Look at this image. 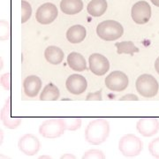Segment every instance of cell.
<instances>
[{
	"label": "cell",
	"instance_id": "16",
	"mask_svg": "<svg viewBox=\"0 0 159 159\" xmlns=\"http://www.w3.org/2000/svg\"><path fill=\"white\" fill-rule=\"evenodd\" d=\"M67 64L70 68L76 72H82L87 69L85 57L78 52H71L67 57Z\"/></svg>",
	"mask_w": 159,
	"mask_h": 159
},
{
	"label": "cell",
	"instance_id": "26",
	"mask_svg": "<svg viewBox=\"0 0 159 159\" xmlns=\"http://www.w3.org/2000/svg\"><path fill=\"white\" fill-rule=\"evenodd\" d=\"M1 25H2V27H1L0 39L2 41H5V40L8 39L10 36V27H9V24L6 21H2Z\"/></svg>",
	"mask_w": 159,
	"mask_h": 159
},
{
	"label": "cell",
	"instance_id": "5",
	"mask_svg": "<svg viewBox=\"0 0 159 159\" xmlns=\"http://www.w3.org/2000/svg\"><path fill=\"white\" fill-rule=\"evenodd\" d=\"M66 130L63 119H51L43 122L39 127V134L44 138L55 139L60 137Z\"/></svg>",
	"mask_w": 159,
	"mask_h": 159
},
{
	"label": "cell",
	"instance_id": "18",
	"mask_svg": "<svg viewBox=\"0 0 159 159\" xmlns=\"http://www.w3.org/2000/svg\"><path fill=\"white\" fill-rule=\"evenodd\" d=\"M64 52L57 46H49L44 51V57L46 60L52 65H58L64 59Z\"/></svg>",
	"mask_w": 159,
	"mask_h": 159
},
{
	"label": "cell",
	"instance_id": "27",
	"mask_svg": "<svg viewBox=\"0 0 159 159\" xmlns=\"http://www.w3.org/2000/svg\"><path fill=\"white\" fill-rule=\"evenodd\" d=\"M102 99V90L97 91L95 93H89L86 98L87 101H101Z\"/></svg>",
	"mask_w": 159,
	"mask_h": 159
},
{
	"label": "cell",
	"instance_id": "8",
	"mask_svg": "<svg viewBox=\"0 0 159 159\" xmlns=\"http://www.w3.org/2000/svg\"><path fill=\"white\" fill-rule=\"evenodd\" d=\"M18 147L23 154L29 157H32L39 152L41 143L37 137L29 134L23 135L20 139L18 142Z\"/></svg>",
	"mask_w": 159,
	"mask_h": 159
},
{
	"label": "cell",
	"instance_id": "2",
	"mask_svg": "<svg viewBox=\"0 0 159 159\" xmlns=\"http://www.w3.org/2000/svg\"><path fill=\"white\" fill-rule=\"evenodd\" d=\"M97 34L103 41L111 42L118 40L123 35L124 29L122 25L118 21L109 20L98 24Z\"/></svg>",
	"mask_w": 159,
	"mask_h": 159
},
{
	"label": "cell",
	"instance_id": "14",
	"mask_svg": "<svg viewBox=\"0 0 159 159\" xmlns=\"http://www.w3.org/2000/svg\"><path fill=\"white\" fill-rule=\"evenodd\" d=\"M24 92L29 97H35L42 89V80L38 76L30 75L24 80Z\"/></svg>",
	"mask_w": 159,
	"mask_h": 159
},
{
	"label": "cell",
	"instance_id": "19",
	"mask_svg": "<svg viewBox=\"0 0 159 159\" xmlns=\"http://www.w3.org/2000/svg\"><path fill=\"white\" fill-rule=\"evenodd\" d=\"M106 0H92L87 7V11L93 17H100L104 14L107 10Z\"/></svg>",
	"mask_w": 159,
	"mask_h": 159
},
{
	"label": "cell",
	"instance_id": "1",
	"mask_svg": "<svg viewBox=\"0 0 159 159\" xmlns=\"http://www.w3.org/2000/svg\"><path fill=\"white\" fill-rule=\"evenodd\" d=\"M110 134V124L104 119H97L89 123L85 130V139L92 145H99L104 142Z\"/></svg>",
	"mask_w": 159,
	"mask_h": 159
},
{
	"label": "cell",
	"instance_id": "29",
	"mask_svg": "<svg viewBox=\"0 0 159 159\" xmlns=\"http://www.w3.org/2000/svg\"><path fill=\"white\" fill-rule=\"evenodd\" d=\"M155 69H156L157 73L159 74V57L157 58V60L155 62Z\"/></svg>",
	"mask_w": 159,
	"mask_h": 159
},
{
	"label": "cell",
	"instance_id": "15",
	"mask_svg": "<svg viewBox=\"0 0 159 159\" xmlns=\"http://www.w3.org/2000/svg\"><path fill=\"white\" fill-rule=\"evenodd\" d=\"M87 30L81 25H74L66 32V38L71 43H79L85 39Z\"/></svg>",
	"mask_w": 159,
	"mask_h": 159
},
{
	"label": "cell",
	"instance_id": "9",
	"mask_svg": "<svg viewBox=\"0 0 159 159\" xmlns=\"http://www.w3.org/2000/svg\"><path fill=\"white\" fill-rule=\"evenodd\" d=\"M58 11L57 6L52 3H45L39 6L36 11L35 19L43 25H48L52 23L57 17Z\"/></svg>",
	"mask_w": 159,
	"mask_h": 159
},
{
	"label": "cell",
	"instance_id": "11",
	"mask_svg": "<svg viewBox=\"0 0 159 159\" xmlns=\"http://www.w3.org/2000/svg\"><path fill=\"white\" fill-rule=\"evenodd\" d=\"M137 131L144 137H151L159 131V120L156 118H142L136 124Z\"/></svg>",
	"mask_w": 159,
	"mask_h": 159
},
{
	"label": "cell",
	"instance_id": "7",
	"mask_svg": "<svg viewBox=\"0 0 159 159\" xmlns=\"http://www.w3.org/2000/svg\"><path fill=\"white\" fill-rule=\"evenodd\" d=\"M131 14L133 20L136 24H146L151 17V7L148 2L139 1L133 6Z\"/></svg>",
	"mask_w": 159,
	"mask_h": 159
},
{
	"label": "cell",
	"instance_id": "17",
	"mask_svg": "<svg viewBox=\"0 0 159 159\" xmlns=\"http://www.w3.org/2000/svg\"><path fill=\"white\" fill-rule=\"evenodd\" d=\"M60 9L66 14L74 15L83 9V2L81 0H62Z\"/></svg>",
	"mask_w": 159,
	"mask_h": 159
},
{
	"label": "cell",
	"instance_id": "21",
	"mask_svg": "<svg viewBox=\"0 0 159 159\" xmlns=\"http://www.w3.org/2000/svg\"><path fill=\"white\" fill-rule=\"evenodd\" d=\"M115 46L117 48L118 54H130L133 55L134 52H139L140 50L134 45V43L131 41H125L121 43H116Z\"/></svg>",
	"mask_w": 159,
	"mask_h": 159
},
{
	"label": "cell",
	"instance_id": "20",
	"mask_svg": "<svg viewBox=\"0 0 159 159\" xmlns=\"http://www.w3.org/2000/svg\"><path fill=\"white\" fill-rule=\"evenodd\" d=\"M60 93L59 89L57 86L54 85L53 83H49L44 87L43 89L41 96H40V100L41 101H56L59 98Z\"/></svg>",
	"mask_w": 159,
	"mask_h": 159
},
{
	"label": "cell",
	"instance_id": "25",
	"mask_svg": "<svg viewBox=\"0 0 159 159\" xmlns=\"http://www.w3.org/2000/svg\"><path fill=\"white\" fill-rule=\"evenodd\" d=\"M82 158H105V156L102 153V151L99 150V149H90V150L85 152V154L82 156Z\"/></svg>",
	"mask_w": 159,
	"mask_h": 159
},
{
	"label": "cell",
	"instance_id": "22",
	"mask_svg": "<svg viewBox=\"0 0 159 159\" xmlns=\"http://www.w3.org/2000/svg\"><path fill=\"white\" fill-rule=\"evenodd\" d=\"M66 130L75 131L81 126V119L80 118H64Z\"/></svg>",
	"mask_w": 159,
	"mask_h": 159
},
{
	"label": "cell",
	"instance_id": "13",
	"mask_svg": "<svg viewBox=\"0 0 159 159\" xmlns=\"http://www.w3.org/2000/svg\"><path fill=\"white\" fill-rule=\"evenodd\" d=\"M1 119L4 125L9 129H15L21 123V119L12 118L11 115V101L10 99L6 100L4 107L1 111Z\"/></svg>",
	"mask_w": 159,
	"mask_h": 159
},
{
	"label": "cell",
	"instance_id": "30",
	"mask_svg": "<svg viewBox=\"0 0 159 159\" xmlns=\"http://www.w3.org/2000/svg\"><path fill=\"white\" fill-rule=\"evenodd\" d=\"M150 1L152 2V4H153L154 6L159 7V0H150Z\"/></svg>",
	"mask_w": 159,
	"mask_h": 159
},
{
	"label": "cell",
	"instance_id": "24",
	"mask_svg": "<svg viewBox=\"0 0 159 159\" xmlns=\"http://www.w3.org/2000/svg\"><path fill=\"white\" fill-rule=\"evenodd\" d=\"M148 151L155 158H159V137L152 140L148 144Z\"/></svg>",
	"mask_w": 159,
	"mask_h": 159
},
{
	"label": "cell",
	"instance_id": "6",
	"mask_svg": "<svg viewBox=\"0 0 159 159\" xmlns=\"http://www.w3.org/2000/svg\"><path fill=\"white\" fill-rule=\"evenodd\" d=\"M129 80L126 74L120 71H114L105 78V86L111 91L121 92L128 87Z\"/></svg>",
	"mask_w": 159,
	"mask_h": 159
},
{
	"label": "cell",
	"instance_id": "3",
	"mask_svg": "<svg viewBox=\"0 0 159 159\" xmlns=\"http://www.w3.org/2000/svg\"><path fill=\"white\" fill-rule=\"evenodd\" d=\"M143 142L134 134H125L119 142V149L125 157H134L142 152Z\"/></svg>",
	"mask_w": 159,
	"mask_h": 159
},
{
	"label": "cell",
	"instance_id": "4",
	"mask_svg": "<svg viewBox=\"0 0 159 159\" xmlns=\"http://www.w3.org/2000/svg\"><path fill=\"white\" fill-rule=\"evenodd\" d=\"M137 92L143 97L151 98L157 96L159 84L156 78L150 74H142L138 77L135 83Z\"/></svg>",
	"mask_w": 159,
	"mask_h": 159
},
{
	"label": "cell",
	"instance_id": "10",
	"mask_svg": "<svg viewBox=\"0 0 159 159\" xmlns=\"http://www.w3.org/2000/svg\"><path fill=\"white\" fill-rule=\"evenodd\" d=\"M89 63L90 71L97 76L104 75L110 69V63L108 59L103 55L98 53L90 55L89 58Z\"/></svg>",
	"mask_w": 159,
	"mask_h": 159
},
{
	"label": "cell",
	"instance_id": "23",
	"mask_svg": "<svg viewBox=\"0 0 159 159\" xmlns=\"http://www.w3.org/2000/svg\"><path fill=\"white\" fill-rule=\"evenodd\" d=\"M21 11H22V14H21V23L27 22L29 20L31 14H32V7L30 6L28 1L26 0H21Z\"/></svg>",
	"mask_w": 159,
	"mask_h": 159
},
{
	"label": "cell",
	"instance_id": "12",
	"mask_svg": "<svg viewBox=\"0 0 159 159\" xmlns=\"http://www.w3.org/2000/svg\"><path fill=\"white\" fill-rule=\"evenodd\" d=\"M66 87L70 93L74 95H80L87 89L88 82L84 76L77 74H72L66 80Z\"/></svg>",
	"mask_w": 159,
	"mask_h": 159
},
{
	"label": "cell",
	"instance_id": "28",
	"mask_svg": "<svg viewBox=\"0 0 159 159\" xmlns=\"http://www.w3.org/2000/svg\"><path fill=\"white\" fill-rule=\"evenodd\" d=\"M138 100H139L138 97L134 94H127L119 99V101H138Z\"/></svg>",
	"mask_w": 159,
	"mask_h": 159
}]
</instances>
